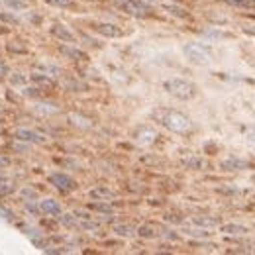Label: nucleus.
I'll use <instances>...</instances> for the list:
<instances>
[{"label": "nucleus", "instance_id": "11", "mask_svg": "<svg viewBox=\"0 0 255 255\" xmlns=\"http://www.w3.org/2000/svg\"><path fill=\"white\" fill-rule=\"evenodd\" d=\"M39 210H41V212H45V214H49V216H61V214H63V210H61L59 202H57V200H53V198H45V200H41Z\"/></svg>", "mask_w": 255, "mask_h": 255}, {"label": "nucleus", "instance_id": "33", "mask_svg": "<svg viewBox=\"0 0 255 255\" xmlns=\"http://www.w3.org/2000/svg\"><path fill=\"white\" fill-rule=\"evenodd\" d=\"M243 31H245V33H249V35H255V26H245V27H243Z\"/></svg>", "mask_w": 255, "mask_h": 255}, {"label": "nucleus", "instance_id": "16", "mask_svg": "<svg viewBox=\"0 0 255 255\" xmlns=\"http://www.w3.org/2000/svg\"><path fill=\"white\" fill-rule=\"evenodd\" d=\"M192 224L200 226V228H214V226H218V220L216 218H206V216H194Z\"/></svg>", "mask_w": 255, "mask_h": 255}, {"label": "nucleus", "instance_id": "31", "mask_svg": "<svg viewBox=\"0 0 255 255\" xmlns=\"http://www.w3.org/2000/svg\"><path fill=\"white\" fill-rule=\"evenodd\" d=\"M247 139H251V141H255V126H251V128L247 129Z\"/></svg>", "mask_w": 255, "mask_h": 255}, {"label": "nucleus", "instance_id": "15", "mask_svg": "<svg viewBox=\"0 0 255 255\" xmlns=\"http://www.w3.org/2000/svg\"><path fill=\"white\" fill-rule=\"evenodd\" d=\"M69 122L78 126V128H92V120L80 116V114H69Z\"/></svg>", "mask_w": 255, "mask_h": 255}, {"label": "nucleus", "instance_id": "19", "mask_svg": "<svg viewBox=\"0 0 255 255\" xmlns=\"http://www.w3.org/2000/svg\"><path fill=\"white\" fill-rule=\"evenodd\" d=\"M90 208H92V210H98V212H106V214H112V206H110V204H106L104 200H98V202L90 204Z\"/></svg>", "mask_w": 255, "mask_h": 255}, {"label": "nucleus", "instance_id": "22", "mask_svg": "<svg viewBox=\"0 0 255 255\" xmlns=\"http://www.w3.org/2000/svg\"><path fill=\"white\" fill-rule=\"evenodd\" d=\"M31 78L37 82V84H43V86H51V78H47L45 75H31Z\"/></svg>", "mask_w": 255, "mask_h": 255}, {"label": "nucleus", "instance_id": "4", "mask_svg": "<svg viewBox=\"0 0 255 255\" xmlns=\"http://www.w3.org/2000/svg\"><path fill=\"white\" fill-rule=\"evenodd\" d=\"M49 182H51L55 188H59L61 192H71V190L76 188L75 178H71V177L65 175V173H53V175H49Z\"/></svg>", "mask_w": 255, "mask_h": 255}, {"label": "nucleus", "instance_id": "26", "mask_svg": "<svg viewBox=\"0 0 255 255\" xmlns=\"http://www.w3.org/2000/svg\"><path fill=\"white\" fill-rule=\"evenodd\" d=\"M182 163H184L186 167H192V169H196V167H202V165H204V163H202V159H194V157H192V159H184Z\"/></svg>", "mask_w": 255, "mask_h": 255}, {"label": "nucleus", "instance_id": "25", "mask_svg": "<svg viewBox=\"0 0 255 255\" xmlns=\"http://www.w3.org/2000/svg\"><path fill=\"white\" fill-rule=\"evenodd\" d=\"M51 6H55V8H69L73 2L71 0H47Z\"/></svg>", "mask_w": 255, "mask_h": 255}, {"label": "nucleus", "instance_id": "21", "mask_svg": "<svg viewBox=\"0 0 255 255\" xmlns=\"http://www.w3.org/2000/svg\"><path fill=\"white\" fill-rule=\"evenodd\" d=\"M2 2H4V4L10 8V10H22V8L26 6L22 0H2Z\"/></svg>", "mask_w": 255, "mask_h": 255}, {"label": "nucleus", "instance_id": "28", "mask_svg": "<svg viewBox=\"0 0 255 255\" xmlns=\"http://www.w3.org/2000/svg\"><path fill=\"white\" fill-rule=\"evenodd\" d=\"M0 20H2V22H10V24H18V22H20L16 16H12V14H6V12H2V14H0Z\"/></svg>", "mask_w": 255, "mask_h": 255}, {"label": "nucleus", "instance_id": "35", "mask_svg": "<svg viewBox=\"0 0 255 255\" xmlns=\"http://www.w3.org/2000/svg\"><path fill=\"white\" fill-rule=\"evenodd\" d=\"M118 2H124V0H118Z\"/></svg>", "mask_w": 255, "mask_h": 255}, {"label": "nucleus", "instance_id": "17", "mask_svg": "<svg viewBox=\"0 0 255 255\" xmlns=\"http://www.w3.org/2000/svg\"><path fill=\"white\" fill-rule=\"evenodd\" d=\"M61 53L67 55V57H71V59H76V61L86 59V55L80 49H76V47H61Z\"/></svg>", "mask_w": 255, "mask_h": 255}, {"label": "nucleus", "instance_id": "6", "mask_svg": "<svg viewBox=\"0 0 255 255\" xmlns=\"http://www.w3.org/2000/svg\"><path fill=\"white\" fill-rule=\"evenodd\" d=\"M14 135H16L18 141H26V143H43V141H45L41 133H37V131H33V129H27V128L16 129Z\"/></svg>", "mask_w": 255, "mask_h": 255}, {"label": "nucleus", "instance_id": "34", "mask_svg": "<svg viewBox=\"0 0 255 255\" xmlns=\"http://www.w3.org/2000/svg\"><path fill=\"white\" fill-rule=\"evenodd\" d=\"M145 2H159V0H145Z\"/></svg>", "mask_w": 255, "mask_h": 255}, {"label": "nucleus", "instance_id": "1", "mask_svg": "<svg viewBox=\"0 0 255 255\" xmlns=\"http://www.w3.org/2000/svg\"><path fill=\"white\" fill-rule=\"evenodd\" d=\"M155 118L159 120L161 126H165L167 129H171L175 133H186L192 129L190 118L184 116L182 112H177V110H157Z\"/></svg>", "mask_w": 255, "mask_h": 255}, {"label": "nucleus", "instance_id": "24", "mask_svg": "<svg viewBox=\"0 0 255 255\" xmlns=\"http://www.w3.org/2000/svg\"><path fill=\"white\" fill-rule=\"evenodd\" d=\"M188 235H192V237H208V231L202 228V230H184Z\"/></svg>", "mask_w": 255, "mask_h": 255}, {"label": "nucleus", "instance_id": "29", "mask_svg": "<svg viewBox=\"0 0 255 255\" xmlns=\"http://www.w3.org/2000/svg\"><path fill=\"white\" fill-rule=\"evenodd\" d=\"M39 90H41V88H39ZM39 90H37V88H26V92H24V94H26V96H37V94H39Z\"/></svg>", "mask_w": 255, "mask_h": 255}, {"label": "nucleus", "instance_id": "3", "mask_svg": "<svg viewBox=\"0 0 255 255\" xmlns=\"http://www.w3.org/2000/svg\"><path fill=\"white\" fill-rule=\"evenodd\" d=\"M182 53L192 65H208L212 61V49L208 45H204V43L190 41V43H186L182 47Z\"/></svg>", "mask_w": 255, "mask_h": 255}, {"label": "nucleus", "instance_id": "9", "mask_svg": "<svg viewBox=\"0 0 255 255\" xmlns=\"http://www.w3.org/2000/svg\"><path fill=\"white\" fill-rule=\"evenodd\" d=\"M94 31H98V33L104 35V37H120V35H122V29H120L116 24H110V22L94 24Z\"/></svg>", "mask_w": 255, "mask_h": 255}, {"label": "nucleus", "instance_id": "27", "mask_svg": "<svg viewBox=\"0 0 255 255\" xmlns=\"http://www.w3.org/2000/svg\"><path fill=\"white\" fill-rule=\"evenodd\" d=\"M22 196H24V200H35V198H37L35 190H31V188H24V190H22Z\"/></svg>", "mask_w": 255, "mask_h": 255}, {"label": "nucleus", "instance_id": "12", "mask_svg": "<svg viewBox=\"0 0 255 255\" xmlns=\"http://www.w3.org/2000/svg\"><path fill=\"white\" fill-rule=\"evenodd\" d=\"M88 196H90L92 200H104V202H108V200H112V198H114V192H112L110 188L98 186V188H92V190L88 192Z\"/></svg>", "mask_w": 255, "mask_h": 255}, {"label": "nucleus", "instance_id": "14", "mask_svg": "<svg viewBox=\"0 0 255 255\" xmlns=\"http://www.w3.org/2000/svg\"><path fill=\"white\" fill-rule=\"evenodd\" d=\"M33 110H35L37 114H41V116H53V114L59 112V108H57L55 104H49V102H37Z\"/></svg>", "mask_w": 255, "mask_h": 255}, {"label": "nucleus", "instance_id": "8", "mask_svg": "<svg viewBox=\"0 0 255 255\" xmlns=\"http://www.w3.org/2000/svg\"><path fill=\"white\" fill-rule=\"evenodd\" d=\"M51 33H53L57 39L65 41V43H75V41H76L75 33H73L67 26H63V24H53V26H51Z\"/></svg>", "mask_w": 255, "mask_h": 255}, {"label": "nucleus", "instance_id": "32", "mask_svg": "<svg viewBox=\"0 0 255 255\" xmlns=\"http://www.w3.org/2000/svg\"><path fill=\"white\" fill-rule=\"evenodd\" d=\"M14 149H16V151H27V145H26V141H24V145L14 143Z\"/></svg>", "mask_w": 255, "mask_h": 255}, {"label": "nucleus", "instance_id": "10", "mask_svg": "<svg viewBox=\"0 0 255 255\" xmlns=\"http://www.w3.org/2000/svg\"><path fill=\"white\" fill-rule=\"evenodd\" d=\"M220 167L224 171H243V169L249 167V163L245 159H241V157H228V159H224L220 163Z\"/></svg>", "mask_w": 255, "mask_h": 255}, {"label": "nucleus", "instance_id": "20", "mask_svg": "<svg viewBox=\"0 0 255 255\" xmlns=\"http://www.w3.org/2000/svg\"><path fill=\"white\" fill-rule=\"evenodd\" d=\"M137 233H139L141 237H155V231H153L151 226H141V228L137 230Z\"/></svg>", "mask_w": 255, "mask_h": 255}, {"label": "nucleus", "instance_id": "5", "mask_svg": "<svg viewBox=\"0 0 255 255\" xmlns=\"http://www.w3.org/2000/svg\"><path fill=\"white\" fill-rule=\"evenodd\" d=\"M120 6H122L124 12H128V14H131V16L143 18V16L149 14V6H147L143 0H124V2H120Z\"/></svg>", "mask_w": 255, "mask_h": 255}, {"label": "nucleus", "instance_id": "30", "mask_svg": "<svg viewBox=\"0 0 255 255\" xmlns=\"http://www.w3.org/2000/svg\"><path fill=\"white\" fill-rule=\"evenodd\" d=\"M4 75H8V65L4 61H0V76H4Z\"/></svg>", "mask_w": 255, "mask_h": 255}, {"label": "nucleus", "instance_id": "7", "mask_svg": "<svg viewBox=\"0 0 255 255\" xmlns=\"http://www.w3.org/2000/svg\"><path fill=\"white\" fill-rule=\"evenodd\" d=\"M135 141L139 143V145H151L153 141H155V137H157V131L153 129V128H149V126H141L137 131H135Z\"/></svg>", "mask_w": 255, "mask_h": 255}, {"label": "nucleus", "instance_id": "18", "mask_svg": "<svg viewBox=\"0 0 255 255\" xmlns=\"http://www.w3.org/2000/svg\"><path fill=\"white\" fill-rule=\"evenodd\" d=\"M114 231H116L118 235H126V237L135 233V230H133L131 226H128V224H116V226H114Z\"/></svg>", "mask_w": 255, "mask_h": 255}, {"label": "nucleus", "instance_id": "2", "mask_svg": "<svg viewBox=\"0 0 255 255\" xmlns=\"http://www.w3.org/2000/svg\"><path fill=\"white\" fill-rule=\"evenodd\" d=\"M163 88L178 100H190L196 94V86L186 78H167L163 82Z\"/></svg>", "mask_w": 255, "mask_h": 255}, {"label": "nucleus", "instance_id": "13", "mask_svg": "<svg viewBox=\"0 0 255 255\" xmlns=\"http://www.w3.org/2000/svg\"><path fill=\"white\" fill-rule=\"evenodd\" d=\"M222 231L228 235H243L249 231V228L243 224H226V226H222Z\"/></svg>", "mask_w": 255, "mask_h": 255}, {"label": "nucleus", "instance_id": "23", "mask_svg": "<svg viewBox=\"0 0 255 255\" xmlns=\"http://www.w3.org/2000/svg\"><path fill=\"white\" fill-rule=\"evenodd\" d=\"M10 82H12V84H24V82H26V76H24L22 73H14V75H10Z\"/></svg>", "mask_w": 255, "mask_h": 255}]
</instances>
